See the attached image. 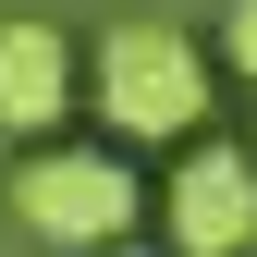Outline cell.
<instances>
[{
    "label": "cell",
    "mask_w": 257,
    "mask_h": 257,
    "mask_svg": "<svg viewBox=\"0 0 257 257\" xmlns=\"http://www.w3.org/2000/svg\"><path fill=\"white\" fill-rule=\"evenodd\" d=\"M86 98H98L110 147H196L208 98H220V61H208V37H184V25L122 13V25L86 37Z\"/></svg>",
    "instance_id": "6da1fadb"
},
{
    "label": "cell",
    "mask_w": 257,
    "mask_h": 257,
    "mask_svg": "<svg viewBox=\"0 0 257 257\" xmlns=\"http://www.w3.org/2000/svg\"><path fill=\"white\" fill-rule=\"evenodd\" d=\"M0 196H13L25 245H49V257H110V245H135V220H147L135 159H122V147H74V135L25 147Z\"/></svg>",
    "instance_id": "7a4b0ae2"
},
{
    "label": "cell",
    "mask_w": 257,
    "mask_h": 257,
    "mask_svg": "<svg viewBox=\"0 0 257 257\" xmlns=\"http://www.w3.org/2000/svg\"><path fill=\"white\" fill-rule=\"evenodd\" d=\"M159 257H257V147L196 135L159 184Z\"/></svg>",
    "instance_id": "3957f363"
},
{
    "label": "cell",
    "mask_w": 257,
    "mask_h": 257,
    "mask_svg": "<svg viewBox=\"0 0 257 257\" xmlns=\"http://www.w3.org/2000/svg\"><path fill=\"white\" fill-rule=\"evenodd\" d=\"M86 98V49L61 37L49 13H0V135L13 147H49Z\"/></svg>",
    "instance_id": "277c9868"
},
{
    "label": "cell",
    "mask_w": 257,
    "mask_h": 257,
    "mask_svg": "<svg viewBox=\"0 0 257 257\" xmlns=\"http://www.w3.org/2000/svg\"><path fill=\"white\" fill-rule=\"evenodd\" d=\"M208 61L257 86V0H220V37H208Z\"/></svg>",
    "instance_id": "5b68a950"
},
{
    "label": "cell",
    "mask_w": 257,
    "mask_h": 257,
    "mask_svg": "<svg viewBox=\"0 0 257 257\" xmlns=\"http://www.w3.org/2000/svg\"><path fill=\"white\" fill-rule=\"evenodd\" d=\"M110 257H159V245H110Z\"/></svg>",
    "instance_id": "8992f818"
}]
</instances>
